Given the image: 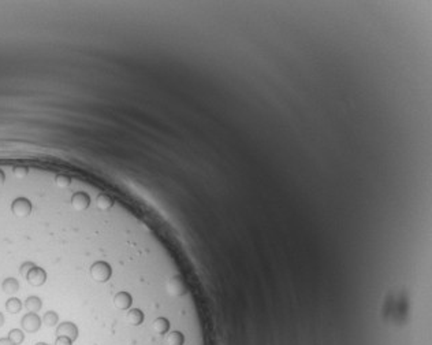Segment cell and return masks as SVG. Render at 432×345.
<instances>
[{
	"instance_id": "cell-7",
	"label": "cell",
	"mask_w": 432,
	"mask_h": 345,
	"mask_svg": "<svg viewBox=\"0 0 432 345\" xmlns=\"http://www.w3.org/2000/svg\"><path fill=\"white\" fill-rule=\"evenodd\" d=\"M115 207V200L113 199V196H110L108 193H99L97 195V199H96V208L99 211H110Z\"/></svg>"
},
{
	"instance_id": "cell-10",
	"label": "cell",
	"mask_w": 432,
	"mask_h": 345,
	"mask_svg": "<svg viewBox=\"0 0 432 345\" xmlns=\"http://www.w3.org/2000/svg\"><path fill=\"white\" fill-rule=\"evenodd\" d=\"M43 323H45L48 327H53V326L58 325V322H59V314L56 311H47L44 314V317H43Z\"/></svg>"
},
{
	"instance_id": "cell-2",
	"label": "cell",
	"mask_w": 432,
	"mask_h": 345,
	"mask_svg": "<svg viewBox=\"0 0 432 345\" xmlns=\"http://www.w3.org/2000/svg\"><path fill=\"white\" fill-rule=\"evenodd\" d=\"M91 203H92L91 195L88 192H84V191H77V192L71 193V196H70V204L78 213L88 211L91 207Z\"/></svg>"
},
{
	"instance_id": "cell-14",
	"label": "cell",
	"mask_w": 432,
	"mask_h": 345,
	"mask_svg": "<svg viewBox=\"0 0 432 345\" xmlns=\"http://www.w3.org/2000/svg\"><path fill=\"white\" fill-rule=\"evenodd\" d=\"M4 325V315H3V312H0V327Z\"/></svg>"
},
{
	"instance_id": "cell-8",
	"label": "cell",
	"mask_w": 432,
	"mask_h": 345,
	"mask_svg": "<svg viewBox=\"0 0 432 345\" xmlns=\"http://www.w3.org/2000/svg\"><path fill=\"white\" fill-rule=\"evenodd\" d=\"M23 305H25V308L27 310V312H34V314H37V312L43 308V300H41L39 296L32 295V296H27L26 300H25V304Z\"/></svg>"
},
{
	"instance_id": "cell-13",
	"label": "cell",
	"mask_w": 432,
	"mask_h": 345,
	"mask_svg": "<svg viewBox=\"0 0 432 345\" xmlns=\"http://www.w3.org/2000/svg\"><path fill=\"white\" fill-rule=\"evenodd\" d=\"M0 345H15L8 339H0Z\"/></svg>"
},
{
	"instance_id": "cell-5",
	"label": "cell",
	"mask_w": 432,
	"mask_h": 345,
	"mask_svg": "<svg viewBox=\"0 0 432 345\" xmlns=\"http://www.w3.org/2000/svg\"><path fill=\"white\" fill-rule=\"evenodd\" d=\"M56 334H58V337L63 336V337H67V339H70L74 343V341L78 340L80 330H78V326L73 323V322H63V323L58 325Z\"/></svg>"
},
{
	"instance_id": "cell-15",
	"label": "cell",
	"mask_w": 432,
	"mask_h": 345,
	"mask_svg": "<svg viewBox=\"0 0 432 345\" xmlns=\"http://www.w3.org/2000/svg\"><path fill=\"white\" fill-rule=\"evenodd\" d=\"M36 345H48V344H45V343H37Z\"/></svg>"
},
{
	"instance_id": "cell-11",
	"label": "cell",
	"mask_w": 432,
	"mask_h": 345,
	"mask_svg": "<svg viewBox=\"0 0 432 345\" xmlns=\"http://www.w3.org/2000/svg\"><path fill=\"white\" fill-rule=\"evenodd\" d=\"M7 339L10 340L11 343H14L15 345H20L23 343L25 334H23V332H22L21 329H11V330L8 332V337H7Z\"/></svg>"
},
{
	"instance_id": "cell-12",
	"label": "cell",
	"mask_w": 432,
	"mask_h": 345,
	"mask_svg": "<svg viewBox=\"0 0 432 345\" xmlns=\"http://www.w3.org/2000/svg\"><path fill=\"white\" fill-rule=\"evenodd\" d=\"M55 345H73V341L67 337H63V336H59L56 341H55Z\"/></svg>"
},
{
	"instance_id": "cell-6",
	"label": "cell",
	"mask_w": 432,
	"mask_h": 345,
	"mask_svg": "<svg viewBox=\"0 0 432 345\" xmlns=\"http://www.w3.org/2000/svg\"><path fill=\"white\" fill-rule=\"evenodd\" d=\"M21 284L15 277H6L1 281V291L6 293L7 296H14L15 293L20 292Z\"/></svg>"
},
{
	"instance_id": "cell-3",
	"label": "cell",
	"mask_w": 432,
	"mask_h": 345,
	"mask_svg": "<svg viewBox=\"0 0 432 345\" xmlns=\"http://www.w3.org/2000/svg\"><path fill=\"white\" fill-rule=\"evenodd\" d=\"M26 281L29 285L34 286V288L44 286L48 281V271L43 266L37 265L29 271V274L26 275Z\"/></svg>"
},
{
	"instance_id": "cell-4",
	"label": "cell",
	"mask_w": 432,
	"mask_h": 345,
	"mask_svg": "<svg viewBox=\"0 0 432 345\" xmlns=\"http://www.w3.org/2000/svg\"><path fill=\"white\" fill-rule=\"evenodd\" d=\"M41 323H43L41 318L37 314H34V312H27L21 319V326H22V329L26 333L39 332L41 327Z\"/></svg>"
},
{
	"instance_id": "cell-1",
	"label": "cell",
	"mask_w": 432,
	"mask_h": 345,
	"mask_svg": "<svg viewBox=\"0 0 432 345\" xmlns=\"http://www.w3.org/2000/svg\"><path fill=\"white\" fill-rule=\"evenodd\" d=\"M91 277L94 282L97 284H106L114 275V267L110 262L107 260H96L91 265L89 269Z\"/></svg>"
},
{
	"instance_id": "cell-9",
	"label": "cell",
	"mask_w": 432,
	"mask_h": 345,
	"mask_svg": "<svg viewBox=\"0 0 432 345\" xmlns=\"http://www.w3.org/2000/svg\"><path fill=\"white\" fill-rule=\"evenodd\" d=\"M4 307H6L7 312H10V314H18V312H21V310H22L23 304H22L21 299L15 297V296H11V297L7 299Z\"/></svg>"
}]
</instances>
